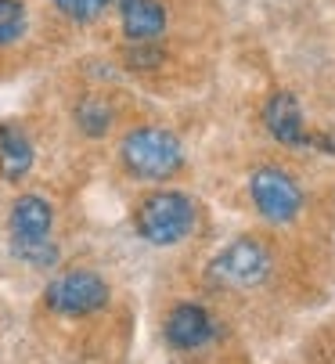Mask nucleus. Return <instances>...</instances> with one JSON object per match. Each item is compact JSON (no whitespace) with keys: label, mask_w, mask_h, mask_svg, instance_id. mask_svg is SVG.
Wrapping results in <instances>:
<instances>
[{"label":"nucleus","mask_w":335,"mask_h":364,"mask_svg":"<svg viewBox=\"0 0 335 364\" xmlns=\"http://www.w3.org/2000/svg\"><path fill=\"white\" fill-rule=\"evenodd\" d=\"M123 166L141 181H170L184 166V148L181 141L162 130V127H137L119 144Z\"/></svg>","instance_id":"f257e3e1"},{"label":"nucleus","mask_w":335,"mask_h":364,"mask_svg":"<svg viewBox=\"0 0 335 364\" xmlns=\"http://www.w3.org/2000/svg\"><path fill=\"white\" fill-rule=\"evenodd\" d=\"M50 224H54V210L50 202L40 195H22L11 205V242H15V256H22L33 267H50L58 259V249L50 242Z\"/></svg>","instance_id":"f03ea898"},{"label":"nucleus","mask_w":335,"mask_h":364,"mask_svg":"<svg viewBox=\"0 0 335 364\" xmlns=\"http://www.w3.org/2000/svg\"><path fill=\"white\" fill-rule=\"evenodd\" d=\"M195 228V205L181 191H155L137 205V231L151 245H177Z\"/></svg>","instance_id":"7ed1b4c3"},{"label":"nucleus","mask_w":335,"mask_h":364,"mask_svg":"<svg viewBox=\"0 0 335 364\" xmlns=\"http://www.w3.org/2000/svg\"><path fill=\"white\" fill-rule=\"evenodd\" d=\"M43 303L54 314L83 318V314H94V310H101L108 303V285L94 271H69V274H58L47 285Z\"/></svg>","instance_id":"20e7f679"},{"label":"nucleus","mask_w":335,"mask_h":364,"mask_svg":"<svg viewBox=\"0 0 335 364\" xmlns=\"http://www.w3.org/2000/svg\"><path fill=\"white\" fill-rule=\"evenodd\" d=\"M249 195L256 202L260 217H267L270 224H292L303 210V191L299 184L277 166H260L249 181Z\"/></svg>","instance_id":"39448f33"},{"label":"nucleus","mask_w":335,"mask_h":364,"mask_svg":"<svg viewBox=\"0 0 335 364\" xmlns=\"http://www.w3.org/2000/svg\"><path fill=\"white\" fill-rule=\"evenodd\" d=\"M270 274V256L256 238H238L223 249L213 264H209V278L223 289H252Z\"/></svg>","instance_id":"423d86ee"},{"label":"nucleus","mask_w":335,"mask_h":364,"mask_svg":"<svg viewBox=\"0 0 335 364\" xmlns=\"http://www.w3.org/2000/svg\"><path fill=\"white\" fill-rule=\"evenodd\" d=\"M213 336H216V325L198 303H181V306L170 310V318H166V339L177 350H198Z\"/></svg>","instance_id":"0eeeda50"},{"label":"nucleus","mask_w":335,"mask_h":364,"mask_svg":"<svg viewBox=\"0 0 335 364\" xmlns=\"http://www.w3.org/2000/svg\"><path fill=\"white\" fill-rule=\"evenodd\" d=\"M263 123L282 144H303L307 141L303 109H299V101L292 94H274L267 101V109H263Z\"/></svg>","instance_id":"6e6552de"},{"label":"nucleus","mask_w":335,"mask_h":364,"mask_svg":"<svg viewBox=\"0 0 335 364\" xmlns=\"http://www.w3.org/2000/svg\"><path fill=\"white\" fill-rule=\"evenodd\" d=\"M166 29V8L155 0H123V33L134 43H151Z\"/></svg>","instance_id":"1a4fd4ad"},{"label":"nucleus","mask_w":335,"mask_h":364,"mask_svg":"<svg viewBox=\"0 0 335 364\" xmlns=\"http://www.w3.org/2000/svg\"><path fill=\"white\" fill-rule=\"evenodd\" d=\"M33 170V144L18 127H0V173L8 181H22Z\"/></svg>","instance_id":"9d476101"},{"label":"nucleus","mask_w":335,"mask_h":364,"mask_svg":"<svg viewBox=\"0 0 335 364\" xmlns=\"http://www.w3.org/2000/svg\"><path fill=\"white\" fill-rule=\"evenodd\" d=\"M76 123H80V130L87 134V137H101V134H108V127H112V105L105 97H83L80 105H76Z\"/></svg>","instance_id":"9b49d317"},{"label":"nucleus","mask_w":335,"mask_h":364,"mask_svg":"<svg viewBox=\"0 0 335 364\" xmlns=\"http://www.w3.org/2000/svg\"><path fill=\"white\" fill-rule=\"evenodd\" d=\"M26 33V8L18 0H0V47L15 43Z\"/></svg>","instance_id":"f8f14e48"},{"label":"nucleus","mask_w":335,"mask_h":364,"mask_svg":"<svg viewBox=\"0 0 335 364\" xmlns=\"http://www.w3.org/2000/svg\"><path fill=\"white\" fill-rule=\"evenodd\" d=\"M54 4H58L62 15H69L76 22H94L108 8V0H54Z\"/></svg>","instance_id":"ddd939ff"}]
</instances>
